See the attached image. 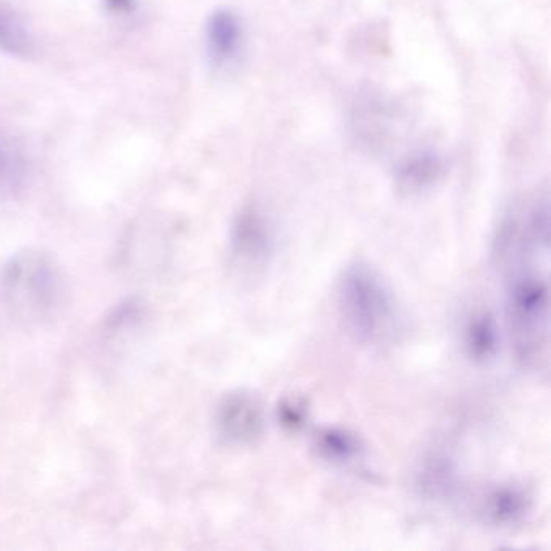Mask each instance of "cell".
Masks as SVG:
<instances>
[{"mask_svg":"<svg viewBox=\"0 0 551 551\" xmlns=\"http://www.w3.org/2000/svg\"><path fill=\"white\" fill-rule=\"evenodd\" d=\"M527 509L526 497L518 488L501 487L493 490L485 500V516L497 526L514 524L524 516Z\"/></svg>","mask_w":551,"mask_h":551,"instance_id":"obj_8","label":"cell"},{"mask_svg":"<svg viewBox=\"0 0 551 551\" xmlns=\"http://www.w3.org/2000/svg\"><path fill=\"white\" fill-rule=\"evenodd\" d=\"M443 162L434 152H419L408 157L396 170V185L404 194H421L440 180Z\"/></svg>","mask_w":551,"mask_h":551,"instance_id":"obj_7","label":"cell"},{"mask_svg":"<svg viewBox=\"0 0 551 551\" xmlns=\"http://www.w3.org/2000/svg\"><path fill=\"white\" fill-rule=\"evenodd\" d=\"M498 345V329L495 320L490 314H477L472 317L471 324L466 330V346L472 358H490Z\"/></svg>","mask_w":551,"mask_h":551,"instance_id":"obj_9","label":"cell"},{"mask_svg":"<svg viewBox=\"0 0 551 551\" xmlns=\"http://www.w3.org/2000/svg\"><path fill=\"white\" fill-rule=\"evenodd\" d=\"M508 327L514 353L529 371H547L550 361V288L547 275L522 270L508 290Z\"/></svg>","mask_w":551,"mask_h":551,"instance_id":"obj_2","label":"cell"},{"mask_svg":"<svg viewBox=\"0 0 551 551\" xmlns=\"http://www.w3.org/2000/svg\"><path fill=\"white\" fill-rule=\"evenodd\" d=\"M31 49V38L25 25L15 13L0 5V51L9 54H28Z\"/></svg>","mask_w":551,"mask_h":551,"instance_id":"obj_10","label":"cell"},{"mask_svg":"<svg viewBox=\"0 0 551 551\" xmlns=\"http://www.w3.org/2000/svg\"><path fill=\"white\" fill-rule=\"evenodd\" d=\"M232 248L236 261L248 269H257L267 261L272 253V230L261 209H241L233 223Z\"/></svg>","mask_w":551,"mask_h":551,"instance_id":"obj_5","label":"cell"},{"mask_svg":"<svg viewBox=\"0 0 551 551\" xmlns=\"http://www.w3.org/2000/svg\"><path fill=\"white\" fill-rule=\"evenodd\" d=\"M319 448L330 459L345 461L358 453V442L343 430L329 429L320 434Z\"/></svg>","mask_w":551,"mask_h":551,"instance_id":"obj_11","label":"cell"},{"mask_svg":"<svg viewBox=\"0 0 551 551\" xmlns=\"http://www.w3.org/2000/svg\"><path fill=\"white\" fill-rule=\"evenodd\" d=\"M243 41V23L232 9H217L207 18L206 46L212 67L227 68L235 64Z\"/></svg>","mask_w":551,"mask_h":551,"instance_id":"obj_6","label":"cell"},{"mask_svg":"<svg viewBox=\"0 0 551 551\" xmlns=\"http://www.w3.org/2000/svg\"><path fill=\"white\" fill-rule=\"evenodd\" d=\"M282 414L283 424L290 425L291 429H295L298 425L303 424V411L296 404H285L282 408Z\"/></svg>","mask_w":551,"mask_h":551,"instance_id":"obj_13","label":"cell"},{"mask_svg":"<svg viewBox=\"0 0 551 551\" xmlns=\"http://www.w3.org/2000/svg\"><path fill=\"white\" fill-rule=\"evenodd\" d=\"M22 181L20 160L9 149L0 148V194L12 193Z\"/></svg>","mask_w":551,"mask_h":551,"instance_id":"obj_12","label":"cell"},{"mask_svg":"<svg viewBox=\"0 0 551 551\" xmlns=\"http://www.w3.org/2000/svg\"><path fill=\"white\" fill-rule=\"evenodd\" d=\"M106 2L112 12L128 13L135 7V0H106Z\"/></svg>","mask_w":551,"mask_h":551,"instance_id":"obj_14","label":"cell"},{"mask_svg":"<svg viewBox=\"0 0 551 551\" xmlns=\"http://www.w3.org/2000/svg\"><path fill=\"white\" fill-rule=\"evenodd\" d=\"M215 424L220 437L233 445H249L264 432V409L254 393H228L217 408Z\"/></svg>","mask_w":551,"mask_h":551,"instance_id":"obj_4","label":"cell"},{"mask_svg":"<svg viewBox=\"0 0 551 551\" xmlns=\"http://www.w3.org/2000/svg\"><path fill=\"white\" fill-rule=\"evenodd\" d=\"M338 304L346 327L366 345H382L396 330V304L377 272L366 264L345 270Z\"/></svg>","mask_w":551,"mask_h":551,"instance_id":"obj_3","label":"cell"},{"mask_svg":"<svg viewBox=\"0 0 551 551\" xmlns=\"http://www.w3.org/2000/svg\"><path fill=\"white\" fill-rule=\"evenodd\" d=\"M64 293L59 265L43 251L15 254L0 272V303L18 320L46 319L59 308Z\"/></svg>","mask_w":551,"mask_h":551,"instance_id":"obj_1","label":"cell"}]
</instances>
